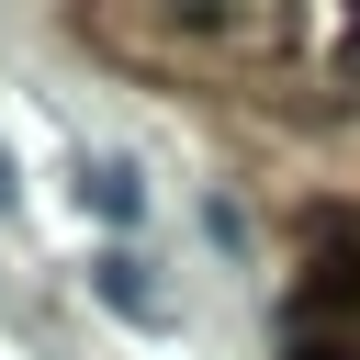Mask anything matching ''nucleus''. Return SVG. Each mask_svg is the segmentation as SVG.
<instances>
[{
    "label": "nucleus",
    "mask_w": 360,
    "mask_h": 360,
    "mask_svg": "<svg viewBox=\"0 0 360 360\" xmlns=\"http://www.w3.org/2000/svg\"><path fill=\"white\" fill-rule=\"evenodd\" d=\"M79 202H90L101 225H135V214H146V180H135L124 158H90V169H79Z\"/></svg>",
    "instance_id": "1"
},
{
    "label": "nucleus",
    "mask_w": 360,
    "mask_h": 360,
    "mask_svg": "<svg viewBox=\"0 0 360 360\" xmlns=\"http://www.w3.org/2000/svg\"><path fill=\"white\" fill-rule=\"evenodd\" d=\"M0 214H11V158H0Z\"/></svg>",
    "instance_id": "3"
},
{
    "label": "nucleus",
    "mask_w": 360,
    "mask_h": 360,
    "mask_svg": "<svg viewBox=\"0 0 360 360\" xmlns=\"http://www.w3.org/2000/svg\"><path fill=\"white\" fill-rule=\"evenodd\" d=\"M90 292H101V304H112V315H146V326H158V315H169V304H158V281H146V270H135V259H101V270H90Z\"/></svg>",
    "instance_id": "2"
},
{
    "label": "nucleus",
    "mask_w": 360,
    "mask_h": 360,
    "mask_svg": "<svg viewBox=\"0 0 360 360\" xmlns=\"http://www.w3.org/2000/svg\"><path fill=\"white\" fill-rule=\"evenodd\" d=\"M315 360H338V349H315Z\"/></svg>",
    "instance_id": "4"
}]
</instances>
